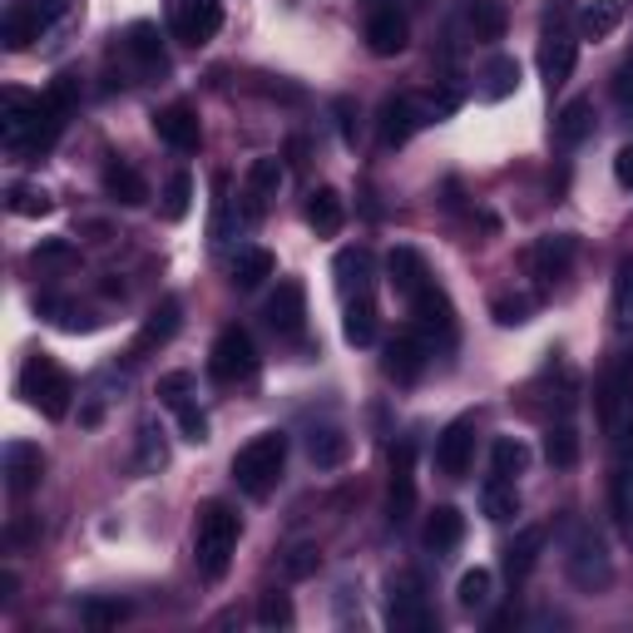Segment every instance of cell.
<instances>
[{
  "instance_id": "1",
  "label": "cell",
  "mask_w": 633,
  "mask_h": 633,
  "mask_svg": "<svg viewBox=\"0 0 633 633\" xmlns=\"http://www.w3.org/2000/svg\"><path fill=\"white\" fill-rule=\"evenodd\" d=\"M238 535H243V520L228 510L223 500H204L194 520V564L204 580H223L228 564H233Z\"/></svg>"
},
{
  "instance_id": "2",
  "label": "cell",
  "mask_w": 633,
  "mask_h": 633,
  "mask_svg": "<svg viewBox=\"0 0 633 633\" xmlns=\"http://www.w3.org/2000/svg\"><path fill=\"white\" fill-rule=\"evenodd\" d=\"M282 465H288V436H282V430H268V436H253L243 451L233 455V480H238V490L263 500V495L282 480Z\"/></svg>"
},
{
  "instance_id": "3",
  "label": "cell",
  "mask_w": 633,
  "mask_h": 633,
  "mask_svg": "<svg viewBox=\"0 0 633 633\" xmlns=\"http://www.w3.org/2000/svg\"><path fill=\"white\" fill-rule=\"evenodd\" d=\"M21 397L31 401L40 416L60 421L70 411V397H75V381H70V372L60 362H50V356H31V362L21 366Z\"/></svg>"
},
{
  "instance_id": "4",
  "label": "cell",
  "mask_w": 633,
  "mask_h": 633,
  "mask_svg": "<svg viewBox=\"0 0 633 633\" xmlns=\"http://www.w3.org/2000/svg\"><path fill=\"white\" fill-rule=\"evenodd\" d=\"M387 623L397 633H426L430 629V604H426V584L421 574L401 569L387 580Z\"/></svg>"
},
{
  "instance_id": "5",
  "label": "cell",
  "mask_w": 633,
  "mask_h": 633,
  "mask_svg": "<svg viewBox=\"0 0 633 633\" xmlns=\"http://www.w3.org/2000/svg\"><path fill=\"white\" fill-rule=\"evenodd\" d=\"M253 366H258V346H253V337H247L243 327H223L218 342H214V352H208V372H214V381H223V387L247 381Z\"/></svg>"
},
{
  "instance_id": "6",
  "label": "cell",
  "mask_w": 633,
  "mask_h": 633,
  "mask_svg": "<svg viewBox=\"0 0 633 633\" xmlns=\"http://www.w3.org/2000/svg\"><path fill=\"white\" fill-rule=\"evenodd\" d=\"M70 0H15L11 15H5V50H25L31 40H40L60 15H65Z\"/></svg>"
},
{
  "instance_id": "7",
  "label": "cell",
  "mask_w": 633,
  "mask_h": 633,
  "mask_svg": "<svg viewBox=\"0 0 633 633\" xmlns=\"http://www.w3.org/2000/svg\"><path fill=\"white\" fill-rule=\"evenodd\" d=\"M169 25H173V40L198 50V45H208L223 31V0H173Z\"/></svg>"
},
{
  "instance_id": "8",
  "label": "cell",
  "mask_w": 633,
  "mask_h": 633,
  "mask_svg": "<svg viewBox=\"0 0 633 633\" xmlns=\"http://www.w3.org/2000/svg\"><path fill=\"white\" fill-rule=\"evenodd\" d=\"M574 253H580V243H574L569 233L535 238V243H529V253H525V268H529V278L555 282V278H564V272L574 268Z\"/></svg>"
},
{
  "instance_id": "9",
  "label": "cell",
  "mask_w": 633,
  "mask_h": 633,
  "mask_svg": "<svg viewBox=\"0 0 633 633\" xmlns=\"http://www.w3.org/2000/svg\"><path fill=\"white\" fill-rule=\"evenodd\" d=\"M569 580L580 584V589H604L609 584V549L594 529H580L574 549H569Z\"/></svg>"
},
{
  "instance_id": "10",
  "label": "cell",
  "mask_w": 633,
  "mask_h": 633,
  "mask_svg": "<svg viewBox=\"0 0 633 633\" xmlns=\"http://www.w3.org/2000/svg\"><path fill=\"white\" fill-rule=\"evenodd\" d=\"M471 455H475V421L461 416V421H451V426L440 430V440H436V471L451 475V480H461V475L471 471Z\"/></svg>"
},
{
  "instance_id": "11",
  "label": "cell",
  "mask_w": 633,
  "mask_h": 633,
  "mask_svg": "<svg viewBox=\"0 0 633 633\" xmlns=\"http://www.w3.org/2000/svg\"><path fill=\"white\" fill-rule=\"evenodd\" d=\"M268 327L278 337H297L307 327V288L297 278L278 282V292L268 297Z\"/></svg>"
},
{
  "instance_id": "12",
  "label": "cell",
  "mask_w": 633,
  "mask_h": 633,
  "mask_svg": "<svg viewBox=\"0 0 633 633\" xmlns=\"http://www.w3.org/2000/svg\"><path fill=\"white\" fill-rule=\"evenodd\" d=\"M411 461H416V451L401 440L397 451H391V495H387V520H391V525H406L411 510H416V475H411Z\"/></svg>"
},
{
  "instance_id": "13",
  "label": "cell",
  "mask_w": 633,
  "mask_h": 633,
  "mask_svg": "<svg viewBox=\"0 0 633 633\" xmlns=\"http://www.w3.org/2000/svg\"><path fill=\"white\" fill-rule=\"evenodd\" d=\"M411 307H416V332L426 337V342H451L455 332V312H451V297L440 288H426L411 297Z\"/></svg>"
},
{
  "instance_id": "14",
  "label": "cell",
  "mask_w": 633,
  "mask_h": 633,
  "mask_svg": "<svg viewBox=\"0 0 633 633\" xmlns=\"http://www.w3.org/2000/svg\"><path fill=\"white\" fill-rule=\"evenodd\" d=\"M154 134H159L169 149H179V154H194L198 139H204V130H198V114L188 105L159 109V114H154Z\"/></svg>"
},
{
  "instance_id": "15",
  "label": "cell",
  "mask_w": 633,
  "mask_h": 633,
  "mask_svg": "<svg viewBox=\"0 0 633 633\" xmlns=\"http://www.w3.org/2000/svg\"><path fill=\"white\" fill-rule=\"evenodd\" d=\"M574 60H580V40L555 25V31L545 35V45H539V70H545V85L549 89L564 85V80L574 75Z\"/></svg>"
},
{
  "instance_id": "16",
  "label": "cell",
  "mask_w": 633,
  "mask_h": 633,
  "mask_svg": "<svg viewBox=\"0 0 633 633\" xmlns=\"http://www.w3.org/2000/svg\"><path fill=\"white\" fill-rule=\"evenodd\" d=\"M426 114H430V109H421L416 99H406V95L387 99V105H381V144H387V149L406 144L411 134H416L421 124H426Z\"/></svg>"
},
{
  "instance_id": "17",
  "label": "cell",
  "mask_w": 633,
  "mask_h": 633,
  "mask_svg": "<svg viewBox=\"0 0 633 633\" xmlns=\"http://www.w3.org/2000/svg\"><path fill=\"white\" fill-rule=\"evenodd\" d=\"M40 471H45L40 446H31V440H11L5 446V485H11V495H31L40 485Z\"/></svg>"
},
{
  "instance_id": "18",
  "label": "cell",
  "mask_w": 633,
  "mask_h": 633,
  "mask_svg": "<svg viewBox=\"0 0 633 633\" xmlns=\"http://www.w3.org/2000/svg\"><path fill=\"white\" fill-rule=\"evenodd\" d=\"M387 282L401 292V297H416V292H426V288H430L426 258H421L416 247H391V258H387Z\"/></svg>"
},
{
  "instance_id": "19",
  "label": "cell",
  "mask_w": 633,
  "mask_h": 633,
  "mask_svg": "<svg viewBox=\"0 0 633 633\" xmlns=\"http://www.w3.org/2000/svg\"><path fill=\"white\" fill-rule=\"evenodd\" d=\"M426 362H430V342L421 332H406L387 346V376H397V381H416L426 372Z\"/></svg>"
},
{
  "instance_id": "20",
  "label": "cell",
  "mask_w": 633,
  "mask_h": 633,
  "mask_svg": "<svg viewBox=\"0 0 633 633\" xmlns=\"http://www.w3.org/2000/svg\"><path fill=\"white\" fill-rule=\"evenodd\" d=\"M179 332V302H159V307L149 312V322H144V332L134 337V352H130V362H139V356H149L154 346H163L169 337Z\"/></svg>"
},
{
  "instance_id": "21",
  "label": "cell",
  "mask_w": 633,
  "mask_h": 633,
  "mask_svg": "<svg viewBox=\"0 0 633 633\" xmlns=\"http://www.w3.org/2000/svg\"><path fill=\"white\" fill-rule=\"evenodd\" d=\"M411 40L406 31V15L397 11H376L372 21H366V45H372V54H401Z\"/></svg>"
},
{
  "instance_id": "22",
  "label": "cell",
  "mask_w": 633,
  "mask_h": 633,
  "mask_svg": "<svg viewBox=\"0 0 633 633\" xmlns=\"http://www.w3.org/2000/svg\"><path fill=\"white\" fill-rule=\"evenodd\" d=\"M461 539H465L461 510H455V504H436V515L426 520V549H430V555H451Z\"/></svg>"
},
{
  "instance_id": "23",
  "label": "cell",
  "mask_w": 633,
  "mask_h": 633,
  "mask_svg": "<svg viewBox=\"0 0 633 633\" xmlns=\"http://www.w3.org/2000/svg\"><path fill=\"white\" fill-rule=\"evenodd\" d=\"M342 218H346V208H342V194H337V188H312V194H307L312 233H317V238L342 233Z\"/></svg>"
},
{
  "instance_id": "24",
  "label": "cell",
  "mask_w": 633,
  "mask_h": 633,
  "mask_svg": "<svg viewBox=\"0 0 633 633\" xmlns=\"http://www.w3.org/2000/svg\"><path fill=\"white\" fill-rule=\"evenodd\" d=\"M282 188V163L278 159H253L247 169V218H258L268 198H278Z\"/></svg>"
},
{
  "instance_id": "25",
  "label": "cell",
  "mask_w": 633,
  "mask_h": 633,
  "mask_svg": "<svg viewBox=\"0 0 633 633\" xmlns=\"http://www.w3.org/2000/svg\"><path fill=\"white\" fill-rule=\"evenodd\" d=\"M539 549H545V529L539 525L520 529V535L504 545V574H510V580H525L529 569L539 564Z\"/></svg>"
},
{
  "instance_id": "26",
  "label": "cell",
  "mask_w": 633,
  "mask_h": 633,
  "mask_svg": "<svg viewBox=\"0 0 633 633\" xmlns=\"http://www.w3.org/2000/svg\"><path fill=\"white\" fill-rule=\"evenodd\" d=\"M480 510L495 520V525H504V520L520 515V490L510 475H490V480L480 485Z\"/></svg>"
},
{
  "instance_id": "27",
  "label": "cell",
  "mask_w": 633,
  "mask_h": 633,
  "mask_svg": "<svg viewBox=\"0 0 633 633\" xmlns=\"http://www.w3.org/2000/svg\"><path fill=\"white\" fill-rule=\"evenodd\" d=\"M337 288H342L346 297L372 292V253H366V247H346V253H337Z\"/></svg>"
},
{
  "instance_id": "28",
  "label": "cell",
  "mask_w": 633,
  "mask_h": 633,
  "mask_svg": "<svg viewBox=\"0 0 633 633\" xmlns=\"http://www.w3.org/2000/svg\"><path fill=\"white\" fill-rule=\"evenodd\" d=\"M346 455H352V440H346L337 426H322V430H312L307 436V461L317 465V471H337Z\"/></svg>"
},
{
  "instance_id": "29",
  "label": "cell",
  "mask_w": 633,
  "mask_h": 633,
  "mask_svg": "<svg viewBox=\"0 0 633 633\" xmlns=\"http://www.w3.org/2000/svg\"><path fill=\"white\" fill-rule=\"evenodd\" d=\"M342 337L352 346H372L376 342V302H372V292H362V297H346Z\"/></svg>"
},
{
  "instance_id": "30",
  "label": "cell",
  "mask_w": 633,
  "mask_h": 633,
  "mask_svg": "<svg viewBox=\"0 0 633 633\" xmlns=\"http://www.w3.org/2000/svg\"><path fill=\"white\" fill-rule=\"evenodd\" d=\"M623 21V5L619 0H589L580 11V40H609Z\"/></svg>"
},
{
  "instance_id": "31",
  "label": "cell",
  "mask_w": 633,
  "mask_h": 633,
  "mask_svg": "<svg viewBox=\"0 0 633 633\" xmlns=\"http://www.w3.org/2000/svg\"><path fill=\"white\" fill-rule=\"evenodd\" d=\"M105 194L114 198V204H124V208H139L144 198H149V188H144V179L130 169V163H109V169H105Z\"/></svg>"
},
{
  "instance_id": "32",
  "label": "cell",
  "mask_w": 633,
  "mask_h": 633,
  "mask_svg": "<svg viewBox=\"0 0 633 633\" xmlns=\"http://www.w3.org/2000/svg\"><path fill=\"white\" fill-rule=\"evenodd\" d=\"M278 272V258H272L268 247H243L233 258V282L238 288H263V282Z\"/></svg>"
},
{
  "instance_id": "33",
  "label": "cell",
  "mask_w": 633,
  "mask_h": 633,
  "mask_svg": "<svg viewBox=\"0 0 633 633\" xmlns=\"http://www.w3.org/2000/svg\"><path fill=\"white\" fill-rule=\"evenodd\" d=\"M559 144H584L594 134V99H569L559 109V124H555Z\"/></svg>"
},
{
  "instance_id": "34",
  "label": "cell",
  "mask_w": 633,
  "mask_h": 633,
  "mask_svg": "<svg viewBox=\"0 0 633 633\" xmlns=\"http://www.w3.org/2000/svg\"><path fill=\"white\" fill-rule=\"evenodd\" d=\"M465 25H471L475 40H500L510 15H504L500 0H471V5H465Z\"/></svg>"
},
{
  "instance_id": "35",
  "label": "cell",
  "mask_w": 633,
  "mask_h": 633,
  "mask_svg": "<svg viewBox=\"0 0 633 633\" xmlns=\"http://www.w3.org/2000/svg\"><path fill=\"white\" fill-rule=\"evenodd\" d=\"M124 50L139 60L144 70H169V60H163V45H159V31L154 25H130V35H124Z\"/></svg>"
},
{
  "instance_id": "36",
  "label": "cell",
  "mask_w": 633,
  "mask_h": 633,
  "mask_svg": "<svg viewBox=\"0 0 633 633\" xmlns=\"http://www.w3.org/2000/svg\"><path fill=\"white\" fill-rule=\"evenodd\" d=\"M515 89H520V60L500 54V60H490V65H485V85H480L485 99H510Z\"/></svg>"
},
{
  "instance_id": "37",
  "label": "cell",
  "mask_w": 633,
  "mask_h": 633,
  "mask_svg": "<svg viewBox=\"0 0 633 633\" xmlns=\"http://www.w3.org/2000/svg\"><path fill=\"white\" fill-rule=\"evenodd\" d=\"M5 208H11L15 218H45L54 208V198L45 194V188H35V183H11V188H5Z\"/></svg>"
},
{
  "instance_id": "38",
  "label": "cell",
  "mask_w": 633,
  "mask_h": 633,
  "mask_svg": "<svg viewBox=\"0 0 633 633\" xmlns=\"http://www.w3.org/2000/svg\"><path fill=\"white\" fill-rule=\"evenodd\" d=\"M545 455H549V465H559V471H569V465L580 461V430L569 426V421H559V426H549V436H545Z\"/></svg>"
},
{
  "instance_id": "39",
  "label": "cell",
  "mask_w": 633,
  "mask_h": 633,
  "mask_svg": "<svg viewBox=\"0 0 633 633\" xmlns=\"http://www.w3.org/2000/svg\"><path fill=\"white\" fill-rule=\"evenodd\" d=\"M613 332L629 337L633 332V263H623L619 272H613Z\"/></svg>"
},
{
  "instance_id": "40",
  "label": "cell",
  "mask_w": 633,
  "mask_h": 633,
  "mask_svg": "<svg viewBox=\"0 0 633 633\" xmlns=\"http://www.w3.org/2000/svg\"><path fill=\"white\" fill-rule=\"evenodd\" d=\"M188 208H194V173L179 169L169 183H163V218L179 223V218H188Z\"/></svg>"
},
{
  "instance_id": "41",
  "label": "cell",
  "mask_w": 633,
  "mask_h": 633,
  "mask_svg": "<svg viewBox=\"0 0 633 633\" xmlns=\"http://www.w3.org/2000/svg\"><path fill=\"white\" fill-rule=\"evenodd\" d=\"M490 569H471V574H461V589H455V599H461V609H485L490 604Z\"/></svg>"
},
{
  "instance_id": "42",
  "label": "cell",
  "mask_w": 633,
  "mask_h": 633,
  "mask_svg": "<svg viewBox=\"0 0 633 633\" xmlns=\"http://www.w3.org/2000/svg\"><path fill=\"white\" fill-rule=\"evenodd\" d=\"M490 461H495V475H510V480H515V475L525 471L529 451H525V446H520V440L500 436V440H495V451H490Z\"/></svg>"
},
{
  "instance_id": "43",
  "label": "cell",
  "mask_w": 633,
  "mask_h": 633,
  "mask_svg": "<svg viewBox=\"0 0 633 633\" xmlns=\"http://www.w3.org/2000/svg\"><path fill=\"white\" fill-rule=\"evenodd\" d=\"M188 397H194V376L188 372H169V376H159V401L163 406H188Z\"/></svg>"
},
{
  "instance_id": "44",
  "label": "cell",
  "mask_w": 633,
  "mask_h": 633,
  "mask_svg": "<svg viewBox=\"0 0 633 633\" xmlns=\"http://www.w3.org/2000/svg\"><path fill=\"white\" fill-rule=\"evenodd\" d=\"M258 623H263V629H288V623H292V599H288V594H263V599H258Z\"/></svg>"
},
{
  "instance_id": "45",
  "label": "cell",
  "mask_w": 633,
  "mask_h": 633,
  "mask_svg": "<svg viewBox=\"0 0 633 633\" xmlns=\"http://www.w3.org/2000/svg\"><path fill=\"white\" fill-rule=\"evenodd\" d=\"M495 322L500 327H520V322H529V312H535V302L529 297H495Z\"/></svg>"
},
{
  "instance_id": "46",
  "label": "cell",
  "mask_w": 633,
  "mask_h": 633,
  "mask_svg": "<svg viewBox=\"0 0 633 633\" xmlns=\"http://www.w3.org/2000/svg\"><path fill=\"white\" fill-rule=\"evenodd\" d=\"M169 465V451H163V440L154 436V426L139 430V471H163Z\"/></svg>"
},
{
  "instance_id": "47",
  "label": "cell",
  "mask_w": 633,
  "mask_h": 633,
  "mask_svg": "<svg viewBox=\"0 0 633 633\" xmlns=\"http://www.w3.org/2000/svg\"><path fill=\"white\" fill-rule=\"evenodd\" d=\"M179 430H183V440H194V446H204V440H208V416L194 406V401L179 406Z\"/></svg>"
},
{
  "instance_id": "48",
  "label": "cell",
  "mask_w": 633,
  "mask_h": 633,
  "mask_svg": "<svg viewBox=\"0 0 633 633\" xmlns=\"http://www.w3.org/2000/svg\"><path fill=\"white\" fill-rule=\"evenodd\" d=\"M124 613H130L124 604H109V599H89L85 604V623H89V629H109V623H119Z\"/></svg>"
},
{
  "instance_id": "49",
  "label": "cell",
  "mask_w": 633,
  "mask_h": 633,
  "mask_svg": "<svg viewBox=\"0 0 633 633\" xmlns=\"http://www.w3.org/2000/svg\"><path fill=\"white\" fill-rule=\"evenodd\" d=\"M613 179H619V188H633V149L613 154Z\"/></svg>"
},
{
  "instance_id": "50",
  "label": "cell",
  "mask_w": 633,
  "mask_h": 633,
  "mask_svg": "<svg viewBox=\"0 0 633 633\" xmlns=\"http://www.w3.org/2000/svg\"><path fill=\"white\" fill-rule=\"evenodd\" d=\"M288 569H292V574H312V569H317V549H292Z\"/></svg>"
},
{
  "instance_id": "51",
  "label": "cell",
  "mask_w": 633,
  "mask_h": 633,
  "mask_svg": "<svg viewBox=\"0 0 633 633\" xmlns=\"http://www.w3.org/2000/svg\"><path fill=\"white\" fill-rule=\"evenodd\" d=\"M60 258H70V243H45V247H35V263H60Z\"/></svg>"
},
{
  "instance_id": "52",
  "label": "cell",
  "mask_w": 633,
  "mask_h": 633,
  "mask_svg": "<svg viewBox=\"0 0 633 633\" xmlns=\"http://www.w3.org/2000/svg\"><path fill=\"white\" fill-rule=\"evenodd\" d=\"M629 105H633V99H629Z\"/></svg>"
},
{
  "instance_id": "53",
  "label": "cell",
  "mask_w": 633,
  "mask_h": 633,
  "mask_svg": "<svg viewBox=\"0 0 633 633\" xmlns=\"http://www.w3.org/2000/svg\"><path fill=\"white\" fill-rule=\"evenodd\" d=\"M629 475H633V471H629Z\"/></svg>"
}]
</instances>
